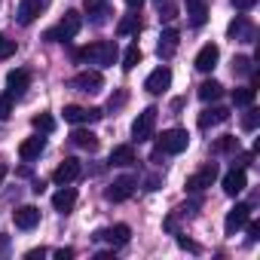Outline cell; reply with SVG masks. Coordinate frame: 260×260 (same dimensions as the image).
Masks as SVG:
<instances>
[{
	"instance_id": "obj_40",
	"label": "cell",
	"mask_w": 260,
	"mask_h": 260,
	"mask_svg": "<svg viewBox=\"0 0 260 260\" xmlns=\"http://www.w3.org/2000/svg\"><path fill=\"white\" fill-rule=\"evenodd\" d=\"M245 226H248V239H257V236H260V226H257V223L245 220Z\"/></svg>"
},
{
	"instance_id": "obj_22",
	"label": "cell",
	"mask_w": 260,
	"mask_h": 260,
	"mask_svg": "<svg viewBox=\"0 0 260 260\" xmlns=\"http://www.w3.org/2000/svg\"><path fill=\"white\" fill-rule=\"evenodd\" d=\"M28 83H31V74H28V71H10V77H7V92L19 98V95L28 89Z\"/></svg>"
},
{
	"instance_id": "obj_25",
	"label": "cell",
	"mask_w": 260,
	"mask_h": 260,
	"mask_svg": "<svg viewBox=\"0 0 260 260\" xmlns=\"http://www.w3.org/2000/svg\"><path fill=\"white\" fill-rule=\"evenodd\" d=\"M110 162H113V166H132V162H135V147H132V144H119V147H113Z\"/></svg>"
},
{
	"instance_id": "obj_14",
	"label": "cell",
	"mask_w": 260,
	"mask_h": 260,
	"mask_svg": "<svg viewBox=\"0 0 260 260\" xmlns=\"http://www.w3.org/2000/svg\"><path fill=\"white\" fill-rule=\"evenodd\" d=\"M80 172H83V169H80V159H64V162H61V166L52 172V181L61 187V184H71V181H77V178H80Z\"/></svg>"
},
{
	"instance_id": "obj_1",
	"label": "cell",
	"mask_w": 260,
	"mask_h": 260,
	"mask_svg": "<svg viewBox=\"0 0 260 260\" xmlns=\"http://www.w3.org/2000/svg\"><path fill=\"white\" fill-rule=\"evenodd\" d=\"M77 58H80V61H89V64H98V68H107V64L116 61V43H110V40L92 43V46L80 49Z\"/></svg>"
},
{
	"instance_id": "obj_13",
	"label": "cell",
	"mask_w": 260,
	"mask_h": 260,
	"mask_svg": "<svg viewBox=\"0 0 260 260\" xmlns=\"http://www.w3.org/2000/svg\"><path fill=\"white\" fill-rule=\"evenodd\" d=\"M169 86H172V71H169L166 64H162V68H156V71L147 77V83H144V89H147V92H153V95L166 92Z\"/></svg>"
},
{
	"instance_id": "obj_41",
	"label": "cell",
	"mask_w": 260,
	"mask_h": 260,
	"mask_svg": "<svg viewBox=\"0 0 260 260\" xmlns=\"http://www.w3.org/2000/svg\"><path fill=\"white\" fill-rule=\"evenodd\" d=\"M43 254H46V248H31L25 257H28V260H37V257H43Z\"/></svg>"
},
{
	"instance_id": "obj_27",
	"label": "cell",
	"mask_w": 260,
	"mask_h": 260,
	"mask_svg": "<svg viewBox=\"0 0 260 260\" xmlns=\"http://www.w3.org/2000/svg\"><path fill=\"white\" fill-rule=\"evenodd\" d=\"M220 95H223V86H220L217 80H208V83L199 86V98H202V101H217Z\"/></svg>"
},
{
	"instance_id": "obj_6",
	"label": "cell",
	"mask_w": 260,
	"mask_h": 260,
	"mask_svg": "<svg viewBox=\"0 0 260 260\" xmlns=\"http://www.w3.org/2000/svg\"><path fill=\"white\" fill-rule=\"evenodd\" d=\"M214 178H217V166H214V162L202 166L196 175H190V178H187V193H202L205 187H211V184H214Z\"/></svg>"
},
{
	"instance_id": "obj_34",
	"label": "cell",
	"mask_w": 260,
	"mask_h": 260,
	"mask_svg": "<svg viewBox=\"0 0 260 260\" xmlns=\"http://www.w3.org/2000/svg\"><path fill=\"white\" fill-rule=\"evenodd\" d=\"M257 122H260V113L251 107L248 113H245V119H242V128H248V132H254V128H257Z\"/></svg>"
},
{
	"instance_id": "obj_35",
	"label": "cell",
	"mask_w": 260,
	"mask_h": 260,
	"mask_svg": "<svg viewBox=\"0 0 260 260\" xmlns=\"http://www.w3.org/2000/svg\"><path fill=\"white\" fill-rule=\"evenodd\" d=\"M10 55H16V40L0 37V58H10Z\"/></svg>"
},
{
	"instance_id": "obj_16",
	"label": "cell",
	"mask_w": 260,
	"mask_h": 260,
	"mask_svg": "<svg viewBox=\"0 0 260 260\" xmlns=\"http://www.w3.org/2000/svg\"><path fill=\"white\" fill-rule=\"evenodd\" d=\"M217 58H220V49H217L214 43H205V46L199 49V55H196V61H193V64H196V71H202V74H205V71H211V68L217 64Z\"/></svg>"
},
{
	"instance_id": "obj_44",
	"label": "cell",
	"mask_w": 260,
	"mask_h": 260,
	"mask_svg": "<svg viewBox=\"0 0 260 260\" xmlns=\"http://www.w3.org/2000/svg\"><path fill=\"white\" fill-rule=\"evenodd\" d=\"M4 178H7V166H0V184H4Z\"/></svg>"
},
{
	"instance_id": "obj_36",
	"label": "cell",
	"mask_w": 260,
	"mask_h": 260,
	"mask_svg": "<svg viewBox=\"0 0 260 260\" xmlns=\"http://www.w3.org/2000/svg\"><path fill=\"white\" fill-rule=\"evenodd\" d=\"M104 4H107V0H86V13L92 16V13H98V10H104Z\"/></svg>"
},
{
	"instance_id": "obj_15",
	"label": "cell",
	"mask_w": 260,
	"mask_h": 260,
	"mask_svg": "<svg viewBox=\"0 0 260 260\" xmlns=\"http://www.w3.org/2000/svg\"><path fill=\"white\" fill-rule=\"evenodd\" d=\"M13 220H16L19 230H34V226L40 223V208H34V205H22V208L13 211Z\"/></svg>"
},
{
	"instance_id": "obj_33",
	"label": "cell",
	"mask_w": 260,
	"mask_h": 260,
	"mask_svg": "<svg viewBox=\"0 0 260 260\" xmlns=\"http://www.w3.org/2000/svg\"><path fill=\"white\" fill-rule=\"evenodd\" d=\"M13 98H16V95H10V92L0 95V119H10V116H13Z\"/></svg>"
},
{
	"instance_id": "obj_26",
	"label": "cell",
	"mask_w": 260,
	"mask_h": 260,
	"mask_svg": "<svg viewBox=\"0 0 260 260\" xmlns=\"http://www.w3.org/2000/svg\"><path fill=\"white\" fill-rule=\"evenodd\" d=\"M254 98H257V89H251V86L233 89V104H236V107H251V104H254Z\"/></svg>"
},
{
	"instance_id": "obj_30",
	"label": "cell",
	"mask_w": 260,
	"mask_h": 260,
	"mask_svg": "<svg viewBox=\"0 0 260 260\" xmlns=\"http://www.w3.org/2000/svg\"><path fill=\"white\" fill-rule=\"evenodd\" d=\"M233 150H239V138L236 135H223V138L214 141V153H233Z\"/></svg>"
},
{
	"instance_id": "obj_17",
	"label": "cell",
	"mask_w": 260,
	"mask_h": 260,
	"mask_svg": "<svg viewBox=\"0 0 260 260\" xmlns=\"http://www.w3.org/2000/svg\"><path fill=\"white\" fill-rule=\"evenodd\" d=\"M74 205H77V190H74V187H68V184H61V190L52 196V208H55V211H61V214H68Z\"/></svg>"
},
{
	"instance_id": "obj_19",
	"label": "cell",
	"mask_w": 260,
	"mask_h": 260,
	"mask_svg": "<svg viewBox=\"0 0 260 260\" xmlns=\"http://www.w3.org/2000/svg\"><path fill=\"white\" fill-rule=\"evenodd\" d=\"M230 119V110L226 107H205L199 113V128H211V125H220Z\"/></svg>"
},
{
	"instance_id": "obj_31",
	"label": "cell",
	"mask_w": 260,
	"mask_h": 260,
	"mask_svg": "<svg viewBox=\"0 0 260 260\" xmlns=\"http://www.w3.org/2000/svg\"><path fill=\"white\" fill-rule=\"evenodd\" d=\"M233 74L248 77V74H251V58H248V55H236V61H233Z\"/></svg>"
},
{
	"instance_id": "obj_43",
	"label": "cell",
	"mask_w": 260,
	"mask_h": 260,
	"mask_svg": "<svg viewBox=\"0 0 260 260\" xmlns=\"http://www.w3.org/2000/svg\"><path fill=\"white\" fill-rule=\"evenodd\" d=\"M141 4H144V0H125V7H132V10H138Z\"/></svg>"
},
{
	"instance_id": "obj_29",
	"label": "cell",
	"mask_w": 260,
	"mask_h": 260,
	"mask_svg": "<svg viewBox=\"0 0 260 260\" xmlns=\"http://www.w3.org/2000/svg\"><path fill=\"white\" fill-rule=\"evenodd\" d=\"M138 61H141V46H138V43H128V49H125V55H122V68L132 71V68H138Z\"/></svg>"
},
{
	"instance_id": "obj_37",
	"label": "cell",
	"mask_w": 260,
	"mask_h": 260,
	"mask_svg": "<svg viewBox=\"0 0 260 260\" xmlns=\"http://www.w3.org/2000/svg\"><path fill=\"white\" fill-rule=\"evenodd\" d=\"M233 7H236V10H254L257 0H233Z\"/></svg>"
},
{
	"instance_id": "obj_10",
	"label": "cell",
	"mask_w": 260,
	"mask_h": 260,
	"mask_svg": "<svg viewBox=\"0 0 260 260\" xmlns=\"http://www.w3.org/2000/svg\"><path fill=\"white\" fill-rule=\"evenodd\" d=\"M46 7H49V0H22V4H19V13H16V16H19V25L28 28Z\"/></svg>"
},
{
	"instance_id": "obj_11",
	"label": "cell",
	"mask_w": 260,
	"mask_h": 260,
	"mask_svg": "<svg viewBox=\"0 0 260 260\" xmlns=\"http://www.w3.org/2000/svg\"><path fill=\"white\" fill-rule=\"evenodd\" d=\"M178 43H181V34H178L175 28H166V31L159 34V43H156L159 58H172V55L178 52Z\"/></svg>"
},
{
	"instance_id": "obj_39",
	"label": "cell",
	"mask_w": 260,
	"mask_h": 260,
	"mask_svg": "<svg viewBox=\"0 0 260 260\" xmlns=\"http://www.w3.org/2000/svg\"><path fill=\"white\" fill-rule=\"evenodd\" d=\"M74 257V248H58L55 251V260H71Z\"/></svg>"
},
{
	"instance_id": "obj_8",
	"label": "cell",
	"mask_w": 260,
	"mask_h": 260,
	"mask_svg": "<svg viewBox=\"0 0 260 260\" xmlns=\"http://www.w3.org/2000/svg\"><path fill=\"white\" fill-rule=\"evenodd\" d=\"M248 217H251V208H248L245 202L233 205V208L226 211V220H223V230H226V236H236V230H242Z\"/></svg>"
},
{
	"instance_id": "obj_3",
	"label": "cell",
	"mask_w": 260,
	"mask_h": 260,
	"mask_svg": "<svg viewBox=\"0 0 260 260\" xmlns=\"http://www.w3.org/2000/svg\"><path fill=\"white\" fill-rule=\"evenodd\" d=\"M80 28H83V19H80V13H64V19L52 28V31H46V40H52V43H58V40H71V37H77L80 34Z\"/></svg>"
},
{
	"instance_id": "obj_18",
	"label": "cell",
	"mask_w": 260,
	"mask_h": 260,
	"mask_svg": "<svg viewBox=\"0 0 260 260\" xmlns=\"http://www.w3.org/2000/svg\"><path fill=\"white\" fill-rule=\"evenodd\" d=\"M226 37H230V40L251 43V40H254V28H251V22H248V19H242V16H239V19L226 28Z\"/></svg>"
},
{
	"instance_id": "obj_42",
	"label": "cell",
	"mask_w": 260,
	"mask_h": 260,
	"mask_svg": "<svg viewBox=\"0 0 260 260\" xmlns=\"http://www.w3.org/2000/svg\"><path fill=\"white\" fill-rule=\"evenodd\" d=\"M7 248H10V239H7V236H0V254H4Z\"/></svg>"
},
{
	"instance_id": "obj_24",
	"label": "cell",
	"mask_w": 260,
	"mask_h": 260,
	"mask_svg": "<svg viewBox=\"0 0 260 260\" xmlns=\"http://www.w3.org/2000/svg\"><path fill=\"white\" fill-rule=\"evenodd\" d=\"M71 141H74L77 147H83V150H95V147H98V135L89 132V128H74Z\"/></svg>"
},
{
	"instance_id": "obj_7",
	"label": "cell",
	"mask_w": 260,
	"mask_h": 260,
	"mask_svg": "<svg viewBox=\"0 0 260 260\" xmlns=\"http://www.w3.org/2000/svg\"><path fill=\"white\" fill-rule=\"evenodd\" d=\"M61 113H64V122H71V125H80V122H95V119H101V116H104L98 107H89V110H86V107H80V104H68Z\"/></svg>"
},
{
	"instance_id": "obj_5",
	"label": "cell",
	"mask_w": 260,
	"mask_h": 260,
	"mask_svg": "<svg viewBox=\"0 0 260 260\" xmlns=\"http://www.w3.org/2000/svg\"><path fill=\"white\" fill-rule=\"evenodd\" d=\"M135 187H138V178H132V175H122V178H116L110 187H107V199L110 202H125L128 196H132L135 193Z\"/></svg>"
},
{
	"instance_id": "obj_23",
	"label": "cell",
	"mask_w": 260,
	"mask_h": 260,
	"mask_svg": "<svg viewBox=\"0 0 260 260\" xmlns=\"http://www.w3.org/2000/svg\"><path fill=\"white\" fill-rule=\"evenodd\" d=\"M187 19L193 28H202L205 19H208V7H205V0H187Z\"/></svg>"
},
{
	"instance_id": "obj_12",
	"label": "cell",
	"mask_w": 260,
	"mask_h": 260,
	"mask_svg": "<svg viewBox=\"0 0 260 260\" xmlns=\"http://www.w3.org/2000/svg\"><path fill=\"white\" fill-rule=\"evenodd\" d=\"M74 86H77L80 92H98V89L104 86V77H101V71H80V74L74 77Z\"/></svg>"
},
{
	"instance_id": "obj_2",
	"label": "cell",
	"mask_w": 260,
	"mask_h": 260,
	"mask_svg": "<svg viewBox=\"0 0 260 260\" xmlns=\"http://www.w3.org/2000/svg\"><path fill=\"white\" fill-rule=\"evenodd\" d=\"M187 144H190V135H187V128H169V132H162V138H159V144H156V150H153V159H159L162 153H184L187 150Z\"/></svg>"
},
{
	"instance_id": "obj_20",
	"label": "cell",
	"mask_w": 260,
	"mask_h": 260,
	"mask_svg": "<svg viewBox=\"0 0 260 260\" xmlns=\"http://www.w3.org/2000/svg\"><path fill=\"white\" fill-rule=\"evenodd\" d=\"M43 147H46V138H40V135L25 138V141L19 144V156H22L25 162H31V159H37V156L43 153Z\"/></svg>"
},
{
	"instance_id": "obj_21",
	"label": "cell",
	"mask_w": 260,
	"mask_h": 260,
	"mask_svg": "<svg viewBox=\"0 0 260 260\" xmlns=\"http://www.w3.org/2000/svg\"><path fill=\"white\" fill-rule=\"evenodd\" d=\"M128 236H132V230H128L125 223H116V226H110V230H98V233H95V239H107L110 245H125Z\"/></svg>"
},
{
	"instance_id": "obj_32",
	"label": "cell",
	"mask_w": 260,
	"mask_h": 260,
	"mask_svg": "<svg viewBox=\"0 0 260 260\" xmlns=\"http://www.w3.org/2000/svg\"><path fill=\"white\" fill-rule=\"evenodd\" d=\"M34 128H37V132H52V128H55V119H52L49 113H40V116H34Z\"/></svg>"
},
{
	"instance_id": "obj_4",
	"label": "cell",
	"mask_w": 260,
	"mask_h": 260,
	"mask_svg": "<svg viewBox=\"0 0 260 260\" xmlns=\"http://www.w3.org/2000/svg\"><path fill=\"white\" fill-rule=\"evenodd\" d=\"M156 116H159L156 107H144V110L138 113V119L132 122V138H135V141H147V138H153Z\"/></svg>"
},
{
	"instance_id": "obj_9",
	"label": "cell",
	"mask_w": 260,
	"mask_h": 260,
	"mask_svg": "<svg viewBox=\"0 0 260 260\" xmlns=\"http://www.w3.org/2000/svg\"><path fill=\"white\" fill-rule=\"evenodd\" d=\"M220 184H223V193H226V196H239V193L248 187V175H245V169L239 166V169H230Z\"/></svg>"
},
{
	"instance_id": "obj_38",
	"label": "cell",
	"mask_w": 260,
	"mask_h": 260,
	"mask_svg": "<svg viewBox=\"0 0 260 260\" xmlns=\"http://www.w3.org/2000/svg\"><path fill=\"white\" fill-rule=\"evenodd\" d=\"M178 245H181L184 251H199V245H196V242H190V239H184V236H178Z\"/></svg>"
},
{
	"instance_id": "obj_28",
	"label": "cell",
	"mask_w": 260,
	"mask_h": 260,
	"mask_svg": "<svg viewBox=\"0 0 260 260\" xmlns=\"http://www.w3.org/2000/svg\"><path fill=\"white\" fill-rule=\"evenodd\" d=\"M135 31H141L138 16H125V19H119V25H116V34H119V37H128V34H135Z\"/></svg>"
}]
</instances>
